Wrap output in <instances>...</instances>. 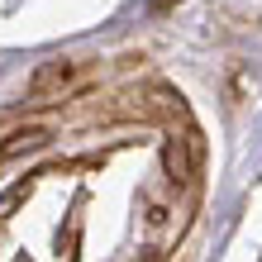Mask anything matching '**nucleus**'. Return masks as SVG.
Here are the masks:
<instances>
[{
    "instance_id": "obj_1",
    "label": "nucleus",
    "mask_w": 262,
    "mask_h": 262,
    "mask_svg": "<svg viewBox=\"0 0 262 262\" xmlns=\"http://www.w3.org/2000/svg\"><path fill=\"white\" fill-rule=\"evenodd\" d=\"M48 143V134L43 129H29V134H14V143H5V152H19V148H43Z\"/></svg>"
}]
</instances>
